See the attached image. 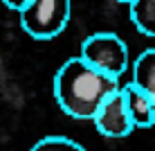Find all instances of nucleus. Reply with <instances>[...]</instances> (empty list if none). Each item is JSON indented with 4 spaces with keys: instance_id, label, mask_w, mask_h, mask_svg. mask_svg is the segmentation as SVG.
<instances>
[{
    "instance_id": "10",
    "label": "nucleus",
    "mask_w": 155,
    "mask_h": 151,
    "mask_svg": "<svg viewBox=\"0 0 155 151\" xmlns=\"http://www.w3.org/2000/svg\"><path fill=\"white\" fill-rule=\"evenodd\" d=\"M115 2H126V5H128V2H130V0H115Z\"/></svg>"
},
{
    "instance_id": "9",
    "label": "nucleus",
    "mask_w": 155,
    "mask_h": 151,
    "mask_svg": "<svg viewBox=\"0 0 155 151\" xmlns=\"http://www.w3.org/2000/svg\"><path fill=\"white\" fill-rule=\"evenodd\" d=\"M0 2L5 5V7H9V9H14V12H18L20 7H23L27 0H0Z\"/></svg>"
},
{
    "instance_id": "1",
    "label": "nucleus",
    "mask_w": 155,
    "mask_h": 151,
    "mask_svg": "<svg viewBox=\"0 0 155 151\" xmlns=\"http://www.w3.org/2000/svg\"><path fill=\"white\" fill-rule=\"evenodd\" d=\"M119 88V77L92 68L81 57L65 61L54 77L56 104L74 120H92L97 108Z\"/></svg>"
},
{
    "instance_id": "2",
    "label": "nucleus",
    "mask_w": 155,
    "mask_h": 151,
    "mask_svg": "<svg viewBox=\"0 0 155 151\" xmlns=\"http://www.w3.org/2000/svg\"><path fill=\"white\" fill-rule=\"evenodd\" d=\"M72 0H27L18 9L20 27L36 41H50L68 27Z\"/></svg>"
},
{
    "instance_id": "6",
    "label": "nucleus",
    "mask_w": 155,
    "mask_h": 151,
    "mask_svg": "<svg viewBox=\"0 0 155 151\" xmlns=\"http://www.w3.org/2000/svg\"><path fill=\"white\" fill-rule=\"evenodd\" d=\"M133 84L155 97V47L144 50L133 63Z\"/></svg>"
},
{
    "instance_id": "8",
    "label": "nucleus",
    "mask_w": 155,
    "mask_h": 151,
    "mask_svg": "<svg viewBox=\"0 0 155 151\" xmlns=\"http://www.w3.org/2000/svg\"><path fill=\"white\" fill-rule=\"evenodd\" d=\"M31 151H83V147L65 136H47L38 140L31 147Z\"/></svg>"
},
{
    "instance_id": "4",
    "label": "nucleus",
    "mask_w": 155,
    "mask_h": 151,
    "mask_svg": "<svg viewBox=\"0 0 155 151\" xmlns=\"http://www.w3.org/2000/svg\"><path fill=\"white\" fill-rule=\"evenodd\" d=\"M92 122L97 126V131L106 138H126L135 129V124L130 120V113L126 108V99H124L121 88L117 93H113L97 108Z\"/></svg>"
},
{
    "instance_id": "5",
    "label": "nucleus",
    "mask_w": 155,
    "mask_h": 151,
    "mask_svg": "<svg viewBox=\"0 0 155 151\" xmlns=\"http://www.w3.org/2000/svg\"><path fill=\"white\" fill-rule=\"evenodd\" d=\"M121 93L126 99V108L130 113V120L135 129H151L153 126V111H155V97L140 88L137 84L121 86Z\"/></svg>"
},
{
    "instance_id": "11",
    "label": "nucleus",
    "mask_w": 155,
    "mask_h": 151,
    "mask_svg": "<svg viewBox=\"0 0 155 151\" xmlns=\"http://www.w3.org/2000/svg\"><path fill=\"white\" fill-rule=\"evenodd\" d=\"M153 126H155V111H153Z\"/></svg>"
},
{
    "instance_id": "3",
    "label": "nucleus",
    "mask_w": 155,
    "mask_h": 151,
    "mask_svg": "<svg viewBox=\"0 0 155 151\" xmlns=\"http://www.w3.org/2000/svg\"><path fill=\"white\" fill-rule=\"evenodd\" d=\"M79 57L92 68L121 77L128 68V45L113 32H97L81 43Z\"/></svg>"
},
{
    "instance_id": "7",
    "label": "nucleus",
    "mask_w": 155,
    "mask_h": 151,
    "mask_svg": "<svg viewBox=\"0 0 155 151\" xmlns=\"http://www.w3.org/2000/svg\"><path fill=\"white\" fill-rule=\"evenodd\" d=\"M128 12L137 32L155 39V0H130Z\"/></svg>"
}]
</instances>
